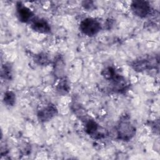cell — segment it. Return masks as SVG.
Masks as SVG:
<instances>
[{
  "mask_svg": "<svg viewBox=\"0 0 160 160\" xmlns=\"http://www.w3.org/2000/svg\"><path fill=\"white\" fill-rule=\"evenodd\" d=\"M116 132L117 138L124 142L131 141L136 136V128L128 114L121 116L116 126Z\"/></svg>",
  "mask_w": 160,
  "mask_h": 160,
  "instance_id": "cell-1",
  "label": "cell"
},
{
  "mask_svg": "<svg viewBox=\"0 0 160 160\" xmlns=\"http://www.w3.org/2000/svg\"><path fill=\"white\" fill-rule=\"evenodd\" d=\"M159 56L154 55H146L133 60L130 66L134 71L141 72L145 71L156 69L159 66Z\"/></svg>",
  "mask_w": 160,
  "mask_h": 160,
  "instance_id": "cell-2",
  "label": "cell"
},
{
  "mask_svg": "<svg viewBox=\"0 0 160 160\" xmlns=\"http://www.w3.org/2000/svg\"><path fill=\"white\" fill-rule=\"evenodd\" d=\"M81 32L88 37L97 35L102 29L101 23L96 18H86L81 20L79 25Z\"/></svg>",
  "mask_w": 160,
  "mask_h": 160,
  "instance_id": "cell-3",
  "label": "cell"
},
{
  "mask_svg": "<svg viewBox=\"0 0 160 160\" xmlns=\"http://www.w3.org/2000/svg\"><path fill=\"white\" fill-rule=\"evenodd\" d=\"M130 8L134 15L141 19L149 17L153 12V9L149 2L143 0L132 1Z\"/></svg>",
  "mask_w": 160,
  "mask_h": 160,
  "instance_id": "cell-4",
  "label": "cell"
},
{
  "mask_svg": "<svg viewBox=\"0 0 160 160\" xmlns=\"http://www.w3.org/2000/svg\"><path fill=\"white\" fill-rule=\"evenodd\" d=\"M84 122V129L86 133L95 139L105 138L107 131L103 129L95 120L87 118Z\"/></svg>",
  "mask_w": 160,
  "mask_h": 160,
  "instance_id": "cell-5",
  "label": "cell"
},
{
  "mask_svg": "<svg viewBox=\"0 0 160 160\" xmlns=\"http://www.w3.org/2000/svg\"><path fill=\"white\" fill-rule=\"evenodd\" d=\"M111 88L116 93L124 94L128 91L130 84L122 75L117 72L109 81Z\"/></svg>",
  "mask_w": 160,
  "mask_h": 160,
  "instance_id": "cell-6",
  "label": "cell"
},
{
  "mask_svg": "<svg viewBox=\"0 0 160 160\" xmlns=\"http://www.w3.org/2000/svg\"><path fill=\"white\" fill-rule=\"evenodd\" d=\"M58 114L57 107L52 103H49L41 108L37 112V118L41 122H47L52 120Z\"/></svg>",
  "mask_w": 160,
  "mask_h": 160,
  "instance_id": "cell-7",
  "label": "cell"
},
{
  "mask_svg": "<svg viewBox=\"0 0 160 160\" xmlns=\"http://www.w3.org/2000/svg\"><path fill=\"white\" fill-rule=\"evenodd\" d=\"M16 12L18 19L22 23L29 24L36 16L34 12L21 2H17Z\"/></svg>",
  "mask_w": 160,
  "mask_h": 160,
  "instance_id": "cell-8",
  "label": "cell"
},
{
  "mask_svg": "<svg viewBox=\"0 0 160 160\" xmlns=\"http://www.w3.org/2000/svg\"><path fill=\"white\" fill-rule=\"evenodd\" d=\"M31 29L38 33L48 34L51 31V28L48 21L42 18L35 16L29 23Z\"/></svg>",
  "mask_w": 160,
  "mask_h": 160,
  "instance_id": "cell-9",
  "label": "cell"
},
{
  "mask_svg": "<svg viewBox=\"0 0 160 160\" xmlns=\"http://www.w3.org/2000/svg\"><path fill=\"white\" fill-rule=\"evenodd\" d=\"M52 63L54 75L59 79L65 78L66 63L63 56L61 54L57 55Z\"/></svg>",
  "mask_w": 160,
  "mask_h": 160,
  "instance_id": "cell-10",
  "label": "cell"
},
{
  "mask_svg": "<svg viewBox=\"0 0 160 160\" xmlns=\"http://www.w3.org/2000/svg\"><path fill=\"white\" fill-rule=\"evenodd\" d=\"M71 90L70 82L66 77L59 80L58 83L56 86V92L61 96L67 95Z\"/></svg>",
  "mask_w": 160,
  "mask_h": 160,
  "instance_id": "cell-11",
  "label": "cell"
},
{
  "mask_svg": "<svg viewBox=\"0 0 160 160\" xmlns=\"http://www.w3.org/2000/svg\"><path fill=\"white\" fill-rule=\"evenodd\" d=\"M33 60L36 64L41 66H46L51 63L49 56L44 52H41L34 54Z\"/></svg>",
  "mask_w": 160,
  "mask_h": 160,
  "instance_id": "cell-12",
  "label": "cell"
},
{
  "mask_svg": "<svg viewBox=\"0 0 160 160\" xmlns=\"http://www.w3.org/2000/svg\"><path fill=\"white\" fill-rule=\"evenodd\" d=\"M16 101V96L14 92L11 90L6 91L3 96V102L6 106L12 107L15 105Z\"/></svg>",
  "mask_w": 160,
  "mask_h": 160,
  "instance_id": "cell-13",
  "label": "cell"
},
{
  "mask_svg": "<svg viewBox=\"0 0 160 160\" xmlns=\"http://www.w3.org/2000/svg\"><path fill=\"white\" fill-rule=\"evenodd\" d=\"M12 66L9 62L4 63L1 67V77L6 81L12 79Z\"/></svg>",
  "mask_w": 160,
  "mask_h": 160,
  "instance_id": "cell-14",
  "label": "cell"
},
{
  "mask_svg": "<svg viewBox=\"0 0 160 160\" xmlns=\"http://www.w3.org/2000/svg\"><path fill=\"white\" fill-rule=\"evenodd\" d=\"M72 111L79 119H81L82 121H84L85 119H87V114L86 113L85 109L81 106V105L79 103L74 102L72 104Z\"/></svg>",
  "mask_w": 160,
  "mask_h": 160,
  "instance_id": "cell-15",
  "label": "cell"
},
{
  "mask_svg": "<svg viewBox=\"0 0 160 160\" xmlns=\"http://www.w3.org/2000/svg\"><path fill=\"white\" fill-rule=\"evenodd\" d=\"M117 71L112 66H107L102 69L101 74L104 79L109 81L117 73Z\"/></svg>",
  "mask_w": 160,
  "mask_h": 160,
  "instance_id": "cell-16",
  "label": "cell"
},
{
  "mask_svg": "<svg viewBox=\"0 0 160 160\" xmlns=\"http://www.w3.org/2000/svg\"><path fill=\"white\" fill-rule=\"evenodd\" d=\"M82 6L86 11H91L94 9L95 5L92 1H84L82 2Z\"/></svg>",
  "mask_w": 160,
  "mask_h": 160,
  "instance_id": "cell-17",
  "label": "cell"
}]
</instances>
